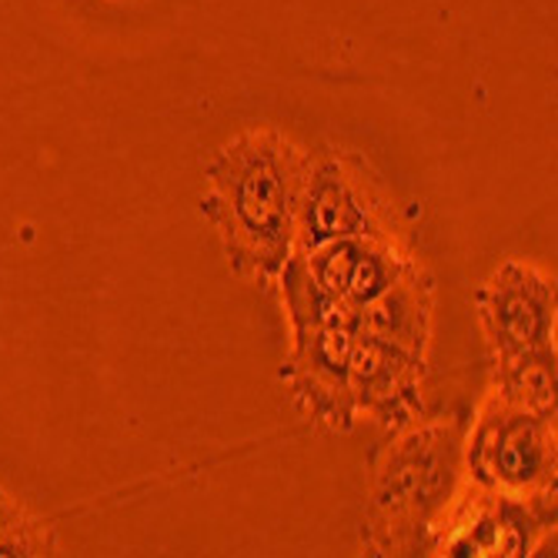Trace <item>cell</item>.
<instances>
[{
    "mask_svg": "<svg viewBox=\"0 0 558 558\" xmlns=\"http://www.w3.org/2000/svg\"><path fill=\"white\" fill-rule=\"evenodd\" d=\"M432 312H435V281L415 258L409 271L359 312V331H368L375 338H385L428 359Z\"/></svg>",
    "mask_w": 558,
    "mask_h": 558,
    "instance_id": "obj_9",
    "label": "cell"
},
{
    "mask_svg": "<svg viewBox=\"0 0 558 558\" xmlns=\"http://www.w3.org/2000/svg\"><path fill=\"white\" fill-rule=\"evenodd\" d=\"M312 155L281 131H241L205 165V215L238 278L275 288L294 251V225Z\"/></svg>",
    "mask_w": 558,
    "mask_h": 558,
    "instance_id": "obj_1",
    "label": "cell"
},
{
    "mask_svg": "<svg viewBox=\"0 0 558 558\" xmlns=\"http://www.w3.org/2000/svg\"><path fill=\"white\" fill-rule=\"evenodd\" d=\"M341 238H398L391 201L372 165L348 147L312 155L301 191L294 251H315Z\"/></svg>",
    "mask_w": 558,
    "mask_h": 558,
    "instance_id": "obj_5",
    "label": "cell"
},
{
    "mask_svg": "<svg viewBox=\"0 0 558 558\" xmlns=\"http://www.w3.org/2000/svg\"><path fill=\"white\" fill-rule=\"evenodd\" d=\"M275 288L291 328L281 381L291 388L294 409L325 432H351L359 412L351 401L348 368L351 344L359 335V312L338 298H328L312 281L301 251H291Z\"/></svg>",
    "mask_w": 558,
    "mask_h": 558,
    "instance_id": "obj_3",
    "label": "cell"
},
{
    "mask_svg": "<svg viewBox=\"0 0 558 558\" xmlns=\"http://www.w3.org/2000/svg\"><path fill=\"white\" fill-rule=\"evenodd\" d=\"M555 348L525 351L515 359L495 362L492 388L515 404L535 412H555Z\"/></svg>",
    "mask_w": 558,
    "mask_h": 558,
    "instance_id": "obj_10",
    "label": "cell"
},
{
    "mask_svg": "<svg viewBox=\"0 0 558 558\" xmlns=\"http://www.w3.org/2000/svg\"><path fill=\"white\" fill-rule=\"evenodd\" d=\"M475 312L495 362L555 348V278L519 258L501 262L475 291Z\"/></svg>",
    "mask_w": 558,
    "mask_h": 558,
    "instance_id": "obj_7",
    "label": "cell"
},
{
    "mask_svg": "<svg viewBox=\"0 0 558 558\" xmlns=\"http://www.w3.org/2000/svg\"><path fill=\"white\" fill-rule=\"evenodd\" d=\"M465 428L462 412L418 415L372 451L362 532L368 555H432L465 485Z\"/></svg>",
    "mask_w": 558,
    "mask_h": 558,
    "instance_id": "obj_2",
    "label": "cell"
},
{
    "mask_svg": "<svg viewBox=\"0 0 558 558\" xmlns=\"http://www.w3.org/2000/svg\"><path fill=\"white\" fill-rule=\"evenodd\" d=\"M555 412H535L488 388L465 428V482L501 498L555 495Z\"/></svg>",
    "mask_w": 558,
    "mask_h": 558,
    "instance_id": "obj_4",
    "label": "cell"
},
{
    "mask_svg": "<svg viewBox=\"0 0 558 558\" xmlns=\"http://www.w3.org/2000/svg\"><path fill=\"white\" fill-rule=\"evenodd\" d=\"M428 372V359L422 354L375 338L368 331L354 335L351 344V401L354 412L375 418L385 432H395L422 415V381Z\"/></svg>",
    "mask_w": 558,
    "mask_h": 558,
    "instance_id": "obj_8",
    "label": "cell"
},
{
    "mask_svg": "<svg viewBox=\"0 0 558 558\" xmlns=\"http://www.w3.org/2000/svg\"><path fill=\"white\" fill-rule=\"evenodd\" d=\"M555 535V495L501 498L475 485H462L459 501L438 532L432 555L519 558L535 555Z\"/></svg>",
    "mask_w": 558,
    "mask_h": 558,
    "instance_id": "obj_6",
    "label": "cell"
},
{
    "mask_svg": "<svg viewBox=\"0 0 558 558\" xmlns=\"http://www.w3.org/2000/svg\"><path fill=\"white\" fill-rule=\"evenodd\" d=\"M0 555H58V535L50 522L27 512L4 488H0Z\"/></svg>",
    "mask_w": 558,
    "mask_h": 558,
    "instance_id": "obj_11",
    "label": "cell"
}]
</instances>
